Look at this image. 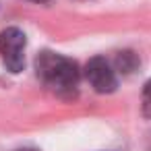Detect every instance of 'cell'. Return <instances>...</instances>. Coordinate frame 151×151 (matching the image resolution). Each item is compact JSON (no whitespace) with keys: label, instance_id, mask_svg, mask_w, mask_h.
<instances>
[{"label":"cell","instance_id":"cell-1","mask_svg":"<svg viewBox=\"0 0 151 151\" xmlns=\"http://www.w3.org/2000/svg\"><path fill=\"white\" fill-rule=\"evenodd\" d=\"M35 70L37 77L54 91L64 93L73 91L79 83V66L75 60L54 54V52H42L35 58Z\"/></svg>","mask_w":151,"mask_h":151},{"label":"cell","instance_id":"cell-2","mask_svg":"<svg viewBox=\"0 0 151 151\" xmlns=\"http://www.w3.org/2000/svg\"><path fill=\"white\" fill-rule=\"evenodd\" d=\"M27 37L19 27H6L0 31V56L11 73H21L25 66Z\"/></svg>","mask_w":151,"mask_h":151},{"label":"cell","instance_id":"cell-3","mask_svg":"<svg viewBox=\"0 0 151 151\" xmlns=\"http://www.w3.org/2000/svg\"><path fill=\"white\" fill-rule=\"evenodd\" d=\"M85 77L89 81V85L97 91V93H112L118 87V79L116 73L112 70L110 62L101 56H95L87 62L85 66Z\"/></svg>","mask_w":151,"mask_h":151},{"label":"cell","instance_id":"cell-4","mask_svg":"<svg viewBox=\"0 0 151 151\" xmlns=\"http://www.w3.org/2000/svg\"><path fill=\"white\" fill-rule=\"evenodd\" d=\"M137 66V58L132 52H120L118 56V68H122V73H130Z\"/></svg>","mask_w":151,"mask_h":151},{"label":"cell","instance_id":"cell-5","mask_svg":"<svg viewBox=\"0 0 151 151\" xmlns=\"http://www.w3.org/2000/svg\"><path fill=\"white\" fill-rule=\"evenodd\" d=\"M141 110L145 118H151V79L145 83L143 87V101H141Z\"/></svg>","mask_w":151,"mask_h":151},{"label":"cell","instance_id":"cell-6","mask_svg":"<svg viewBox=\"0 0 151 151\" xmlns=\"http://www.w3.org/2000/svg\"><path fill=\"white\" fill-rule=\"evenodd\" d=\"M17 151H37V149H31V147H23V149H17Z\"/></svg>","mask_w":151,"mask_h":151},{"label":"cell","instance_id":"cell-7","mask_svg":"<svg viewBox=\"0 0 151 151\" xmlns=\"http://www.w3.org/2000/svg\"><path fill=\"white\" fill-rule=\"evenodd\" d=\"M33 2H48V0H33Z\"/></svg>","mask_w":151,"mask_h":151}]
</instances>
